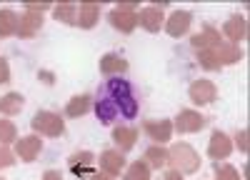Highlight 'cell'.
I'll list each match as a JSON object with an SVG mask.
<instances>
[{
  "label": "cell",
  "mask_w": 250,
  "mask_h": 180,
  "mask_svg": "<svg viewBox=\"0 0 250 180\" xmlns=\"http://www.w3.org/2000/svg\"><path fill=\"white\" fill-rule=\"evenodd\" d=\"M198 60H200V65L205 70H220L225 65H235L243 60V50L240 45H233V43H220L213 45V48H208V50H200L198 53Z\"/></svg>",
  "instance_id": "1"
},
{
  "label": "cell",
  "mask_w": 250,
  "mask_h": 180,
  "mask_svg": "<svg viewBox=\"0 0 250 180\" xmlns=\"http://www.w3.org/2000/svg\"><path fill=\"white\" fill-rule=\"evenodd\" d=\"M168 165H173V170L180 175H190V173H198V168H200V155L195 153L193 145L175 143L168 150Z\"/></svg>",
  "instance_id": "2"
},
{
  "label": "cell",
  "mask_w": 250,
  "mask_h": 180,
  "mask_svg": "<svg viewBox=\"0 0 250 180\" xmlns=\"http://www.w3.org/2000/svg\"><path fill=\"white\" fill-rule=\"evenodd\" d=\"M30 128L40 135H48V138H60L65 133V123H62V118L53 110H38L30 120Z\"/></svg>",
  "instance_id": "3"
},
{
  "label": "cell",
  "mask_w": 250,
  "mask_h": 180,
  "mask_svg": "<svg viewBox=\"0 0 250 180\" xmlns=\"http://www.w3.org/2000/svg\"><path fill=\"white\" fill-rule=\"evenodd\" d=\"M108 88H110V93L115 95V98H110V100L118 105V113L133 118V115H135V110H138V103H135L133 88H130L128 83H125V80H110Z\"/></svg>",
  "instance_id": "4"
},
{
  "label": "cell",
  "mask_w": 250,
  "mask_h": 180,
  "mask_svg": "<svg viewBox=\"0 0 250 180\" xmlns=\"http://www.w3.org/2000/svg\"><path fill=\"white\" fill-rule=\"evenodd\" d=\"M133 3H123V5H118V8H113L110 10V15H108V20H110V25L115 28V30H120V33H133L135 28H138V13H133Z\"/></svg>",
  "instance_id": "5"
},
{
  "label": "cell",
  "mask_w": 250,
  "mask_h": 180,
  "mask_svg": "<svg viewBox=\"0 0 250 180\" xmlns=\"http://www.w3.org/2000/svg\"><path fill=\"white\" fill-rule=\"evenodd\" d=\"M188 95H190V100L195 105H210V103H215V98H218V88H215L213 80L200 78V80H195V83L188 88Z\"/></svg>",
  "instance_id": "6"
},
{
  "label": "cell",
  "mask_w": 250,
  "mask_h": 180,
  "mask_svg": "<svg viewBox=\"0 0 250 180\" xmlns=\"http://www.w3.org/2000/svg\"><path fill=\"white\" fill-rule=\"evenodd\" d=\"M40 150H43V140L38 135H25V138L15 140V155L23 160V163H33L40 155Z\"/></svg>",
  "instance_id": "7"
},
{
  "label": "cell",
  "mask_w": 250,
  "mask_h": 180,
  "mask_svg": "<svg viewBox=\"0 0 250 180\" xmlns=\"http://www.w3.org/2000/svg\"><path fill=\"white\" fill-rule=\"evenodd\" d=\"M205 123H208V120L200 113H195V110H180V115L175 118V125L173 128L180 135H185V133H200L205 128Z\"/></svg>",
  "instance_id": "8"
},
{
  "label": "cell",
  "mask_w": 250,
  "mask_h": 180,
  "mask_svg": "<svg viewBox=\"0 0 250 180\" xmlns=\"http://www.w3.org/2000/svg\"><path fill=\"white\" fill-rule=\"evenodd\" d=\"M193 25V13L190 10H175L168 20H165V33L170 38H180L190 30Z\"/></svg>",
  "instance_id": "9"
},
{
  "label": "cell",
  "mask_w": 250,
  "mask_h": 180,
  "mask_svg": "<svg viewBox=\"0 0 250 180\" xmlns=\"http://www.w3.org/2000/svg\"><path fill=\"white\" fill-rule=\"evenodd\" d=\"M68 168H70V173L78 175V178H90V175H93V168H95V155H93L90 150L75 153V155H70V160H68Z\"/></svg>",
  "instance_id": "10"
},
{
  "label": "cell",
  "mask_w": 250,
  "mask_h": 180,
  "mask_svg": "<svg viewBox=\"0 0 250 180\" xmlns=\"http://www.w3.org/2000/svg\"><path fill=\"white\" fill-rule=\"evenodd\" d=\"M230 153H233V140L223 130H213L210 143H208V155H210L213 160H225Z\"/></svg>",
  "instance_id": "11"
},
{
  "label": "cell",
  "mask_w": 250,
  "mask_h": 180,
  "mask_svg": "<svg viewBox=\"0 0 250 180\" xmlns=\"http://www.w3.org/2000/svg\"><path fill=\"white\" fill-rule=\"evenodd\" d=\"M143 130L148 133L150 140H155V145H163V143H168L170 135H173V123L170 120H145Z\"/></svg>",
  "instance_id": "12"
},
{
  "label": "cell",
  "mask_w": 250,
  "mask_h": 180,
  "mask_svg": "<svg viewBox=\"0 0 250 180\" xmlns=\"http://www.w3.org/2000/svg\"><path fill=\"white\" fill-rule=\"evenodd\" d=\"M223 33L228 38V43H233V45H238L240 40H245V35H248V20H245V15H230L225 20V25H223Z\"/></svg>",
  "instance_id": "13"
},
{
  "label": "cell",
  "mask_w": 250,
  "mask_h": 180,
  "mask_svg": "<svg viewBox=\"0 0 250 180\" xmlns=\"http://www.w3.org/2000/svg\"><path fill=\"white\" fill-rule=\"evenodd\" d=\"M138 25H143L148 33H158L163 25H165V15H163V8L158 5H150V8H143L138 13Z\"/></svg>",
  "instance_id": "14"
},
{
  "label": "cell",
  "mask_w": 250,
  "mask_h": 180,
  "mask_svg": "<svg viewBox=\"0 0 250 180\" xmlns=\"http://www.w3.org/2000/svg\"><path fill=\"white\" fill-rule=\"evenodd\" d=\"M100 168H103V173L110 175V178L120 175V173L125 170V158H123V153H120V150H103V153H100Z\"/></svg>",
  "instance_id": "15"
},
{
  "label": "cell",
  "mask_w": 250,
  "mask_h": 180,
  "mask_svg": "<svg viewBox=\"0 0 250 180\" xmlns=\"http://www.w3.org/2000/svg\"><path fill=\"white\" fill-rule=\"evenodd\" d=\"M40 28H43V15L40 13L25 10L23 15H20V23H18V35L20 38H35L40 33Z\"/></svg>",
  "instance_id": "16"
},
{
  "label": "cell",
  "mask_w": 250,
  "mask_h": 180,
  "mask_svg": "<svg viewBox=\"0 0 250 180\" xmlns=\"http://www.w3.org/2000/svg\"><path fill=\"white\" fill-rule=\"evenodd\" d=\"M98 18H100V5L98 3H80L78 15H75V25H80L83 30H90V28H95Z\"/></svg>",
  "instance_id": "17"
},
{
  "label": "cell",
  "mask_w": 250,
  "mask_h": 180,
  "mask_svg": "<svg viewBox=\"0 0 250 180\" xmlns=\"http://www.w3.org/2000/svg\"><path fill=\"white\" fill-rule=\"evenodd\" d=\"M128 70V60L118 53H105L100 58V73L103 75H120Z\"/></svg>",
  "instance_id": "18"
},
{
  "label": "cell",
  "mask_w": 250,
  "mask_h": 180,
  "mask_svg": "<svg viewBox=\"0 0 250 180\" xmlns=\"http://www.w3.org/2000/svg\"><path fill=\"white\" fill-rule=\"evenodd\" d=\"M220 43V33L215 30V28H203L200 33H195L193 38H190V45L200 53V50H208V48H213V45H218Z\"/></svg>",
  "instance_id": "19"
},
{
  "label": "cell",
  "mask_w": 250,
  "mask_h": 180,
  "mask_svg": "<svg viewBox=\"0 0 250 180\" xmlns=\"http://www.w3.org/2000/svg\"><path fill=\"white\" fill-rule=\"evenodd\" d=\"M113 140H115L118 150H120V153H125V150H130V148L135 145V140H138V130H135V128H125V125H120V128H115V130H113Z\"/></svg>",
  "instance_id": "20"
},
{
  "label": "cell",
  "mask_w": 250,
  "mask_h": 180,
  "mask_svg": "<svg viewBox=\"0 0 250 180\" xmlns=\"http://www.w3.org/2000/svg\"><path fill=\"white\" fill-rule=\"evenodd\" d=\"M18 23H20V18L15 10H10V8L0 10V38L18 35Z\"/></svg>",
  "instance_id": "21"
},
{
  "label": "cell",
  "mask_w": 250,
  "mask_h": 180,
  "mask_svg": "<svg viewBox=\"0 0 250 180\" xmlns=\"http://www.w3.org/2000/svg\"><path fill=\"white\" fill-rule=\"evenodd\" d=\"M23 105H25V98L20 93H8L0 98V113L3 115H18L23 110Z\"/></svg>",
  "instance_id": "22"
},
{
  "label": "cell",
  "mask_w": 250,
  "mask_h": 180,
  "mask_svg": "<svg viewBox=\"0 0 250 180\" xmlns=\"http://www.w3.org/2000/svg\"><path fill=\"white\" fill-rule=\"evenodd\" d=\"M90 110V95H75L68 100V108H65V115L68 118H80Z\"/></svg>",
  "instance_id": "23"
},
{
  "label": "cell",
  "mask_w": 250,
  "mask_h": 180,
  "mask_svg": "<svg viewBox=\"0 0 250 180\" xmlns=\"http://www.w3.org/2000/svg\"><path fill=\"white\" fill-rule=\"evenodd\" d=\"M145 163H148V168H163L168 165V150H165L163 145H150L148 150H145Z\"/></svg>",
  "instance_id": "24"
},
{
  "label": "cell",
  "mask_w": 250,
  "mask_h": 180,
  "mask_svg": "<svg viewBox=\"0 0 250 180\" xmlns=\"http://www.w3.org/2000/svg\"><path fill=\"white\" fill-rule=\"evenodd\" d=\"M95 113H98V118H100V123H113L115 120V115H118V105L113 103L110 98H103V100H98L95 103Z\"/></svg>",
  "instance_id": "25"
},
{
  "label": "cell",
  "mask_w": 250,
  "mask_h": 180,
  "mask_svg": "<svg viewBox=\"0 0 250 180\" xmlns=\"http://www.w3.org/2000/svg\"><path fill=\"white\" fill-rule=\"evenodd\" d=\"M53 15L58 23H65V25H75V15H78V5L73 3H62L53 8Z\"/></svg>",
  "instance_id": "26"
},
{
  "label": "cell",
  "mask_w": 250,
  "mask_h": 180,
  "mask_svg": "<svg viewBox=\"0 0 250 180\" xmlns=\"http://www.w3.org/2000/svg\"><path fill=\"white\" fill-rule=\"evenodd\" d=\"M125 180H150V168L145 160H135V163L125 170Z\"/></svg>",
  "instance_id": "27"
},
{
  "label": "cell",
  "mask_w": 250,
  "mask_h": 180,
  "mask_svg": "<svg viewBox=\"0 0 250 180\" xmlns=\"http://www.w3.org/2000/svg\"><path fill=\"white\" fill-rule=\"evenodd\" d=\"M13 140H18L15 123H10V120H0V145H8V143H13Z\"/></svg>",
  "instance_id": "28"
},
{
  "label": "cell",
  "mask_w": 250,
  "mask_h": 180,
  "mask_svg": "<svg viewBox=\"0 0 250 180\" xmlns=\"http://www.w3.org/2000/svg\"><path fill=\"white\" fill-rule=\"evenodd\" d=\"M215 180H240V173L233 165H215Z\"/></svg>",
  "instance_id": "29"
},
{
  "label": "cell",
  "mask_w": 250,
  "mask_h": 180,
  "mask_svg": "<svg viewBox=\"0 0 250 180\" xmlns=\"http://www.w3.org/2000/svg\"><path fill=\"white\" fill-rule=\"evenodd\" d=\"M13 165H15V155H13L5 145H0V170L13 168Z\"/></svg>",
  "instance_id": "30"
},
{
  "label": "cell",
  "mask_w": 250,
  "mask_h": 180,
  "mask_svg": "<svg viewBox=\"0 0 250 180\" xmlns=\"http://www.w3.org/2000/svg\"><path fill=\"white\" fill-rule=\"evenodd\" d=\"M5 83H10V65L5 58H0V85H5Z\"/></svg>",
  "instance_id": "31"
},
{
  "label": "cell",
  "mask_w": 250,
  "mask_h": 180,
  "mask_svg": "<svg viewBox=\"0 0 250 180\" xmlns=\"http://www.w3.org/2000/svg\"><path fill=\"white\" fill-rule=\"evenodd\" d=\"M235 145H238L240 153H248V130H238V135H235Z\"/></svg>",
  "instance_id": "32"
},
{
  "label": "cell",
  "mask_w": 250,
  "mask_h": 180,
  "mask_svg": "<svg viewBox=\"0 0 250 180\" xmlns=\"http://www.w3.org/2000/svg\"><path fill=\"white\" fill-rule=\"evenodd\" d=\"M25 10H30V13H40V15H43L45 10H53V5H50V3H28V5H25Z\"/></svg>",
  "instance_id": "33"
},
{
  "label": "cell",
  "mask_w": 250,
  "mask_h": 180,
  "mask_svg": "<svg viewBox=\"0 0 250 180\" xmlns=\"http://www.w3.org/2000/svg\"><path fill=\"white\" fill-rule=\"evenodd\" d=\"M43 180H62V175H60V170H45Z\"/></svg>",
  "instance_id": "34"
},
{
  "label": "cell",
  "mask_w": 250,
  "mask_h": 180,
  "mask_svg": "<svg viewBox=\"0 0 250 180\" xmlns=\"http://www.w3.org/2000/svg\"><path fill=\"white\" fill-rule=\"evenodd\" d=\"M38 78H43V83H48V85H53V83H55V80H53L55 75H53V73H48V70H40V73H38Z\"/></svg>",
  "instance_id": "35"
},
{
  "label": "cell",
  "mask_w": 250,
  "mask_h": 180,
  "mask_svg": "<svg viewBox=\"0 0 250 180\" xmlns=\"http://www.w3.org/2000/svg\"><path fill=\"white\" fill-rule=\"evenodd\" d=\"M160 180H183V175H180V173H175V170H170V173H165Z\"/></svg>",
  "instance_id": "36"
},
{
  "label": "cell",
  "mask_w": 250,
  "mask_h": 180,
  "mask_svg": "<svg viewBox=\"0 0 250 180\" xmlns=\"http://www.w3.org/2000/svg\"><path fill=\"white\" fill-rule=\"evenodd\" d=\"M90 180H113L110 175H105V173H93L90 175Z\"/></svg>",
  "instance_id": "37"
},
{
  "label": "cell",
  "mask_w": 250,
  "mask_h": 180,
  "mask_svg": "<svg viewBox=\"0 0 250 180\" xmlns=\"http://www.w3.org/2000/svg\"><path fill=\"white\" fill-rule=\"evenodd\" d=\"M0 180H5V178H0Z\"/></svg>",
  "instance_id": "38"
}]
</instances>
